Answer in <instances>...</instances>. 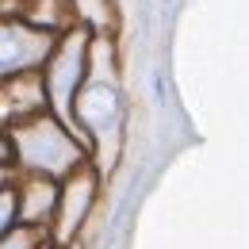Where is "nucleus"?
Returning <instances> with one entry per match:
<instances>
[{
    "label": "nucleus",
    "mask_w": 249,
    "mask_h": 249,
    "mask_svg": "<svg viewBox=\"0 0 249 249\" xmlns=\"http://www.w3.org/2000/svg\"><path fill=\"white\" fill-rule=\"evenodd\" d=\"M42 54H46V38H38V35H31V31L0 27V73L19 69V65L42 58Z\"/></svg>",
    "instance_id": "obj_1"
},
{
    "label": "nucleus",
    "mask_w": 249,
    "mask_h": 249,
    "mask_svg": "<svg viewBox=\"0 0 249 249\" xmlns=\"http://www.w3.org/2000/svg\"><path fill=\"white\" fill-rule=\"evenodd\" d=\"M12 215H16V199H12L8 192H4V196H0V234H4L8 226H12Z\"/></svg>",
    "instance_id": "obj_2"
},
{
    "label": "nucleus",
    "mask_w": 249,
    "mask_h": 249,
    "mask_svg": "<svg viewBox=\"0 0 249 249\" xmlns=\"http://www.w3.org/2000/svg\"><path fill=\"white\" fill-rule=\"evenodd\" d=\"M27 246H31L27 238H16V242H4V246H0V249H27Z\"/></svg>",
    "instance_id": "obj_3"
}]
</instances>
